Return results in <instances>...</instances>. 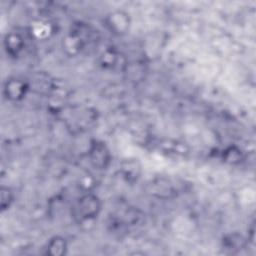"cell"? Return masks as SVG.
Wrapping results in <instances>:
<instances>
[{
	"mask_svg": "<svg viewBox=\"0 0 256 256\" xmlns=\"http://www.w3.org/2000/svg\"><path fill=\"white\" fill-rule=\"evenodd\" d=\"M101 201L97 195L86 193L79 197L71 207V215L77 222H85L98 216Z\"/></svg>",
	"mask_w": 256,
	"mask_h": 256,
	"instance_id": "obj_1",
	"label": "cell"
},
{
	"mask_svg": "<svg viewBox=\"0 0 256 256\" xmlns=\"http://www.w3.org/2000/svg\"><path fill=\"white\" fill-rule=\"evenodd\" d=\"M88 158L94 168L104 170L110 164L111 154L104 142L100 140H92L88 149Z\"/></svg>",
	"mask_w": 256,
	"mask_h": 256,
	"instance_id": "obj_2",
	"label": "cell"
},
{
	"mask_svg": "<svg viewBox=\"0 0 256 256\" xmlns=\"http://www.w3.org/2000/svg\"><path fill=\"white\" fill-rule=\"evenodd\" d=\"M105 26L114 35H125L131 26L130 15L123 10L112 11L105 18Z\"/></svg>",
	"mask_w": 256,
	"mask_h": 256,
	"instance_id": "obj_3",
	"label": "cell"
},
{
	"mask_svg": "<svg viewBox=\"0 0 256 256\" xmlns=\"http://www.w3.org/2000/svg\"><path fill=\"white\" fill-rule=\"evenodd\" d=\"M28 90V83L20 78L7 79L3 87V93L5 98L13 102L21 101L26 96Z\"/></svg>",
	"mask_w": 256,
	"mask_h": 256,
	"instance_id": "obj_4",
	"label": "cell"
},
{
	"mask_svg": "<svg viewBox=\"0 0 256 256\" xmlns=\"http://www.w3.org/2000/svg\"><path fill=\"white\" fill-rule=\"evenodd\" d=\"M4 47L7 54L11 57H17L24 48V40L20 34L10 32L4 38Z\"/></svg>",
	"mask_w": 256,
	"mask_h": 256,
	"instance_id": "obj_5",
	"label": "cell"
},
{
	"mask_svg": "<svg viewBox=\"0 0 256 256\" xmlns=\"http://www.w3.org/2000/svg\"><path fill=\"white\" fill-rule=\"evenodd\" d=\"M246 244L244 237L238 233L227 234L222 239V247L228 253H235L241 250Z\"/></svg>",
	"mask_w": 256,
	"mask_h": 256,
	"instance_id": "obj_6",
	"label": "cell"
},
{
	"mask_svg": "<svg viewBox=\"0 0 256 256\" xmlns=\"http://www.w3.org/2000/svg\"><path fill=\"white\" fill-rule=\"evenodd\" d=\"M67 242L61 236H54L49 240L46 246V254L51 256H61L66 253Z\"/></svg>",
	"mask_w": 256,
	"mask_h": 256,
	"instance_id": "obj_7",
	"label": "cell"
},
{
	"mask_svg": "<svg viewBox=\"0 0 256 256\" xmlns=\"http://www.w3.org/2000/svg\"><path fill=\"white\" fill-rule=\"evenodd\" d=\"M122 171L127 181L134 182L139 177L140 166L134 159H126L122 163Z\"/></svg>",
	"mask_w": 256,
	"mask_h": 256,
	"instance_id": "obj_8",
	"label": "cell"
},
{
	"mask_svg": "<svg viewBox=\"0 0 256 256\" xmlns=\"http://www.w3.org/2000/svg\"><path fill=\"white\" fill-rule=\"evenodd\" d=\"M222 159L224 162L231 165L239 164L243 160V152L238 146L231 145L223 150Z\"/></svg>",
	"mask_w": 256,
	"mask_h": 256,
	"instance_id": "obj_9",
	"label": "cell"
},
{
	"mask_svg": "<svg viewBox=\"0 0 256 256\" xmlns=\"http://www.w3.org/2000/svg\"><path fill=\"white\" fill-rule=\"evenodd\" d=\"M14 199V195L12 190L9 187L2 186L0 190V207L2 211L9 209Z\"/></svg>",
	"mask_w": 256,
	"mask_h": 256,
	"instance_id": "obj_10",
	"label": "cell"
},
{
	"mask_svg": "<svg viewBox=\"0 0 256 256\" xmlns=\"http://www.w3.org/2000/svg\"><path fill=\"white\" fill-rule=\"evenodd\" d=\"M118 62V55L114 51H106L101 57V64L106 68H114Z\"/></svg>",
	"mask_w": 256,
	"mask_h": 256,
	"instance_id": "obj_11",
	"label": "cell"
}]
</instances>
